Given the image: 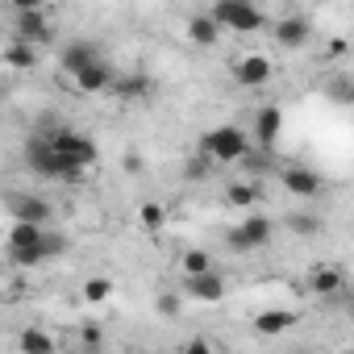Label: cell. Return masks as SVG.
<instances>
[{"instance_id":"d6986e66","label":"cell","mask_w":354,"mask_h":354,"mask_svg":"<svg viewBox=\"0 0 354 354\" xmlns=\"http://www.w3.org/2000/svg\"><path fill=\"white\" fill-rule=\"evenodd\" d=\"M188 38L196 46H217L221 42V30H217V21L209 13H196V17H188Z\"/></svg>"},{"instance_id":"7402d4cb","label":"cell","mask_w":354,"mask_h":354,"mask_svg":"<svg viewBox=\"0 0 354 354\" xmlns=\"http://www.w3.org/2000/svg\"><path fill=\"white\" fill-rule=\"evenodd\" d=\"M180 267H184V279H192V275H209V271H217V263H213V254H209V250H184V259H180Z\"/></svg>"},{"instance_id":"f1b7e54d","label":"cell","mask_w":354,"mask_h":354,"mask_svg":"<svg viewBox=\"0 0 354 354\" xmlns=\"http://www.w3.org/2000/svg\"><path fill=\"white\" fill-rule=\"evenodd\" d=\"M329 92H333V100H337V104H350V80H346V75H342V80H333V84H329Z\"/></svg>"},{"instance_id":"30bf717a","label":"cell","mask_w":354,"mask_h":354,"mask_svg":"<svg viewBox=\"0 0 354 354\" xmlns=\"http://www.w3.org/2000/svg\"><path fill=\"white\" fill-rule=\"evenodd\" d=\"M109 92H113L117 100H125V104H146V100H154V80H150L146 71H125V75L113 80Z\"/></svg>"},{"instance_id":"d4e9b609","label":"cell","mask_w":354,"mask_h":354,"mask_svg":"<svg viewBox=\"0 0 354 354\" xmlns=\"http://www.w3.org/2000/svg\"><path fill=\"white\" fill-rule=\"evenodd\" d=\"M80 292H84L88 304H109V296H113V279H100V275H96V279H84Z\"/></svg>"},{"instance_id":"7c38bea8","label":"cell","mask_w":354,"mask_h":354,"mask_svg":"<svg viewBox=\"0 0 354 354\" xmlns=\"http://www.w3.org/2000/svg\"><path fill=\"white\" fill-rule=\"evenodd\" d=\"M308 292H313L317 300H333V296H342V292H346V271H342L337 263L313 267V271H308Z\"/></svg>"},{"instance_id":"44dd1931","label":"cell","mask_w":354,"mask_h":354,"mask_svg":"<svg viewBox=\"0 0 354 354\" xmlns=\"http://www.w3.org/2000/svg\"><path fill=\"white\" fill-rule=\"evenodd\" d=\"M0 59H5V67H13V71H34L38 67V50L26 46V42H9Z\"/></svg>"},{"instance_id":"5b68a950","label":"cell","mask_w":354,"mask_h":354,"mask_svg":"<svg viewBox=\"0 0 354 354\" xmlns=\"http://www.w3.org/2000/svg\"><path fill=\"white\" fill-rule=\"evenodd\" d=\"M13 42H26V46H46V42H55V26H50V17H46V9L42 5H17L13 9Z\"/></svg>"},{"instance_id":"277c9868","label":"cell","mask_w":354,"mask_h":354,"mask_svg":"<svg viewBox=\"0 0 354 354\" xmlns=\"http://www.w3.org/2000/svg\"><path fill=\"white\" fill-rule=\"evenodd\" d=\"M209 17L217 21L221 34H263L267 30V13L259 5H246V0H217Z\"/></svg>"},{"instance_id":"e0dca14e","label":"cell","mask_w":354,"mask_h":354,"mask_svg":"<svg viewBox=\"0 0 354 354\" xmlns=\"http://www.w3.org/2000/svg\"><path fill=\"white\" fill-rule=\"evenodd\" d=\"M113 80H117V67L109 63V59H100V63H92L88 71H80L71 84L80 88V92H88V96H96V92H109L113 88Z\"/></svg>"},{"instance_id":"cb8c5ba5","label":"cell","mask_w":354,"mask_h":354,"mask_svg":"<svg viewBox=\"0 0 354 354\" xmlns=\"http://www.w3.org/2000/svg\"><path fill=\"white\" fill-rule=\"evenodd\" d=\"M288 234H296V238H317V234H321V217H313V213H292V217H288Z\"/></svg>"},{"instance_id":"9c48e42d","label":"cell","mask_w":354,"mask_h":354,"mask_svg":"<svg viewBox=\"0 0 354 354\" xmlns=\"http://www.w3.org/2000/svg\"><path fill=\"white\" fill-rule=\"evenodd\" d=\"M234 80L242 84V88H263V84H271V75H275V63L267 59V55H242V59H234Z\"/></svg>"},{"instance_id":"1f68e13d","label":"cell","mask_w":354,"mask_h":354,"mask_svg":"<svg viewBox=\"0 0 354 354\" xmlns=\"http://www.w3.org/2000/svg\"><path fill=\"white\" fill-rule=\"evenodd\" d=\"M342 354H350V350H342Z\"/></svg>"},{"instance_id":"5bb4252c","label":"cell","mask_w":354,"mask_h":354,"mask_svg":"<svg viewBox=\"0 0 354 354\" xmlns=\"http://www.w3.org/2000/svg\"><path fill=\"white\" fill-rule=\"evenodd\" d=\"M250 133H254V142H259L263 150H275V142H279V133H283V113H279L275 104H263V109L254 113V121H250Z\"/></svg>"},{"instance_id":"6da1fadb","label":"cell","mask_w":354,"mask_h":354,"mask_svg":"<svg viewBox=\"0 0 354 354\" xmlns=\"http://www.w3.org/2000/svg\"><path fill=\"white\" fill-rule=\"evenodd\" d=\"M201 154L213 167H230V162H246L250 158V133L242 125H213L201 138Z\"/></svg>"},{"instance_id":"7a4b0ae2","label":"cell","mask_w":354,"mask_h":354,"mask_svg":"<svg viewBox=\"0 0 354 354\" xmlns=\"http://www.w3.org/2000/svg\"><path fill=\"white\" fill-rule=\"evenodd\" d=\"M26 167L38 175V180H55V184H75V180H84V175H88V171L71 167L63 154H55L42 133H30V142H26Z\"/></svg>"},{"instance_id":"4fadbf2b","label":"cell","mask_w":354,"mask_h":354,"mask_svg":"<svg viewBox=\"0 0 354 354\" xmlns=\"http://www.w3.org/2000/svg\"><path fill=\"white\" fill-rule=\"evenodd\" d=\"M283 188L292 192V196H300V201H313V196H321L325 192V180L313 171V167H283Z\"/></svg>"},{"instance_id":"ba28073f","label":"cell","mask_w":354,"mask_h":354,"mask_svg":"<svg viewBox=\"0 0 354 354\" xmlns=\"http://www.w3.org/2000/svg\"><path fill=\"white\" fill-rule=\"evenodd\" d=\"M104 55H100V46L96 42H88V38H80V42H67L63 46V55H59V67H63V75L67 80H75L80 71H88L92 63H100Z\"/></svg>"},{"instance_id":"3957f363","label":"cell","mask_w":354,"mask_h":354,"mask_svg":"<svg viewBox=\"0 0 354 354\" xmlns=\"http://www.w3.org/2000/svg\"><path fill=\"white\" fill-rule=\"evenodd\" d=\"M46 142H50V150L55 154H63L71 167H80V171H92L96 167V158H100V150H96V142L88 138V133H80V129H71V125H50V129H38Z\"/></svg>"},{"instance_id":"484cf974","label":"cell","mask_w":354,"mask_h":354,"mask_svg":"<svg viewBox=\"0 0 354 354\" xmlns=\"http://www.w3.org/2000/svg\"><path fill=\"white\" fill-rule=\"evenodd\" d=\"M209 171H213V162L205 154H196V158L184 162V180H209Z\"/></svg>"},{"instance_id":"4316f807","label":"cell","mask_w":354,"mask_h":354,"mask_svg":"<svg viewBox=\"0 0 354 354\" xmlns=\"http://www.w3.org/2000/svg\"><path fill=\"white\" fill-rule=\"evenodd\" d=\"M180 300H184V296H175V292H162L154 304H158V313H162V317H180V308H184Z\"/></svg>"},{"instance_id":"603a6c76","label":"cell","mask_w":354,"mask_h":354,"mask_svg":"<svg viewBox=\"0 0 354 354\" xmlns=\"http://www.w3.org/2000/svg\"><path fill=\"white\" fill-rule=\"evenodd\" d=\"M138 221H142L146 234H162V225H167V209H162L158 201H146V205L138 209Z\"/></svg>"},{"instance_id":"52a82bcc","label":"cell","mask_w":354,"mask_h":354,"mask_svg":"<svg viewBox=\"0 0 354 354\" xmlns=\"http://www.w3.org/2000/svg\"><path fill=\"white\" fill-rule=\"evenodd\" d=\"M13 225H50V205L42 196H30V192H13L5 201Z\"/></svg>"},{"instance_id":"8fae6325","label":"cell","mask_w":354,"mask_h":354,"mask_svg":"<svg viewBox=\"0 0 354 354\" xmlns=\"http://www.w3.org/2000/svg\"><path fill=\"white\" fill-rule=\"evenodd\" d=\"M225 292H230V283H225L221 271H209V275H192V279H184V296L196 300V304H221Z\"/></svg>"},{"instance_id":"83f0119b","label":"cell","mask_w":354,"mask_h":354,"mask_svg":"<svg viewBox=\"0 0 354 354\" xmlns=\"http://www.w3.org/2000/svg\"><path fill=\"white\" fill-rule=\"evenodd\" d=\"M175 354H217V350H213L205 337H192V342H184L180 350H175Z\"/></svg>"},{"instance_id":"2e32d148","label":"cell","mask_w":354,"mask_h":354,"mask_svg":"<svg viewBox=\"0 0 354 354\" xmlns=\"http://www.w3.org/2000/svg\"><path fill=\"white\" fill-rule=\"evenodd\" d=\"M296 313L292 308H263L254 321H250V329L259 333V337H279V333H288V329H296Z\"/></svg>"},{"instance_id":"9a60e30c","label":"cell","mask_w":354,"mask_h":354,"mask_svg":"<svg viewBox=\"0 0 354 354\" xmlns=\"http://www.w3.org/2000/svg\"><path fill=\"white\" fill-rule=\"evenodd\" d=\"M271 30H275L271 38H275L283 50H300V46L308 42V34H313V21H308V17H300V13H292V17H279Z\"/></svg>"},{"instance_id":"ffe728a7","label":"cell","mask_w":354,"mask_h":354,"mask_svg":"<svg viewBox=\"0 0 354 354\" xmlns=\"http://www.w3.org/2000/svg\"><path fill=\"white\" fill-rule=\"evenodd\" d=\"M254 201H263V188L254 180H242V184H230L225 188V205L230 209H254Z\"/></svg>"},{"instance_id":"8992f818","label":"cell","mask_w":354,"mask_h":354,"mask_svg":"<svg viewBox=\"0 0 354 354\" xmlns=\"http://www.w3.org/2000/svg\"><path fill=\"white\" fill-rule=\"evenodd\" d=\"M230 250H238V254H250V250H263V246H271L275 242V221L271 217H263V213H250L246 221H238L234 230H230Z\"/></svg>"},{"instance_id":"ac0fdd59","label":"cell","mask_w":354,"mask_h":354,"mask_svg":"<svg viewBox=\"0 0 354 354\" xmlns=\"http://www.w3.org/2000/svg\"><path fill=\"white\" fill-rule=\"evenodd\" d=\"M17 350H21V354H59V342H55V333H50V329L30 325V329H21V333H17Z\"/></svg>"},{"instance_id":"4dcf8cb0","label":"cell","mask_w":354,"mask_h":354,"mask_svg":"<svg viewBox=\"0 0 354 354\" xmlns=\"http://www.w3.org/2000/svg\"><path fill=\"white\" fill-rule=\"evenodd\" d=\"M296 354H313V350H296Z\"/></svg>"},{"instance_id":"f546056e","label":"cell","mask_w":354,"mask_h":354,"mask_svg":"<svg viewBox=\"0 0 354 354\" xmlns=\"http://www.w3.org/2000/svg\"><path fill=\"white\" fill-rule=\"evenodd\" d=\"M80 342L96 350V346H100V325H84V329H80Z\"/></svg>"}]
</instances>
